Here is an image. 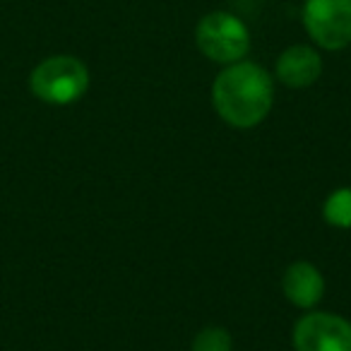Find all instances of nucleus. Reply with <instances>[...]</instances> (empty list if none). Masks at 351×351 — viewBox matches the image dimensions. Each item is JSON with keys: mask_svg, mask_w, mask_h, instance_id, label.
<instances>
[{"mask_svg": "<svg viewBox=\"0 0 351 351\" xmlns=\"http://www.w3.org/2000/svg\"><path fill=\"white\" fill-rule=\"evenodd\" d=\"M322 73V60L311 46H289L277 60V80L291 89H306L317 82Z\"/></svg>", "mask_w": 351, "mask_h": 351, "instance_id": "423d86ee", "label": "nucleus"}, {"mask_svg": "<svg viewBox=\"0 0 351 351\" xmlns=\"http://www.w3.org/2000/svg\"><path fill=\"white\" fill-rule=\"evenodd\" d=\"M303 27L320 49H346L351 44V0H306Z\"/></svg>", "mask_w": 351, "mask_h": 351, "instance_id": "20e7f679", "label": "nucleus"}, {"mask_svg": "<svg viewBox=\"0 0 351 351\" xmlns=\"http://www.w3.org/2000/svg\"><path fill=\"white\" fill-rule=\"evenodd\" d=\"M322 215H325L327 224L337 226V229H351V188L332 193L322 207Z\"/></svg>", "mask_w": 351, "mask_h": 351, "instance_id": "6e6552de", "label": "nucleus"}, {"mask_svg": "<svg viewBox=\"0 0 351 351\" xmlns=\"http://www.w3.org/2000/svg\"><path fill=\"white\" fill-rule=\"evenodd\" d=\"M29 89L44 104L68 106L89 89V70L75 56H51L32 70Z\"/></svg>", "mask_w": 351, "mask_h": 351, "instance_id": "f03ea898", "label": "nucleus"}, {"mask_svg": "<svg viewBox=\"0 0 351 351\" xmlns=\"http://www.w3.org/2000/svg\"><path fill=\"white\" fill-rule=\"evenodd\" d=\"M274 101V84L265 68L248 60L231 63L212 84L215 111L231 128H253L267 118Z\"/></svg>", "mask_w": 351, "mask_h": 351, "instance_id": "f257e3e1", "label": "nucleus"}, {"mask_svg": "<svg viewBox=\"0 0 351 351\" xmlns=\"http://www.w3.org/2000/svg\"><path fill=\"white\" fill-rule=\"evenodd\" d=\"M284 296L298 308H313L325 293V279L311 263H293L282 279Z\"/></svg>", "mask_w": 351, "mask_h": 351, "instance_id": "0eeeda50", "label": "nucleus"}, {"mask_svg": "<svg viewBox=\"0 0 351 351\" xmlns=\"http://www.w3.org/2000/svg\"><path fill=\"white\" fill-rule=\"evenodd\" d=\"M296 351H351V322L332 313H308L293 327Z\"/></svg>", "mask_w": 351, "mask_h": 351, "instance_id": "39448f33", "label": "nucleus"}, {"mask_svg": "<svg viewBox=\"0 0 351 351\" xmlns=\"http://www.w3.org/2000/svg\"><path fill=\"white\" fill-rule=\"evenodd\" d=\"M234 339L224 327H205L193 339V351H231Z\"/></svg>", "mask_w": 351, "mask_h": 351, "instance_id": "1a4fd4ad", "label": "nucleus"}, {"mask_svg": "<svg viewBox=\"0 0 351 351\" xmlns=\"http://www.w3.org/2000/svg\"><path fill=\"white\" fill-rule=\"evenodd\" d=\"M195 44L215 63H239L250 49V32L236 15L215 10L195 27Z\"/></svg>", "mask_w": 351, "mask_h": 351, "instance_id": "7ed1b4c3", "label": "nucleus"}]
</instances>
